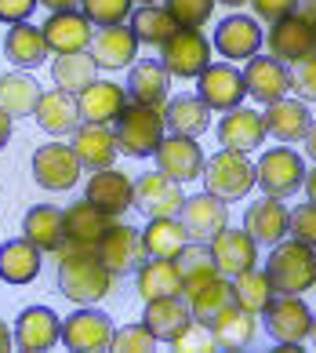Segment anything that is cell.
<instances>
[{
    "label": "cell",
    "mask_w": 316,
    "mask_h": 353,
    "mask_svg": "<svg viewBox=\"0 0 316 353\" xmlns=\"http://www.w3.org/2000/svg\"><path fill=\"white\" fill-rule=\"evenodd\" d=\"M55 277H59V295H65L70 303H81V306L98 303L113 288V273L98 259L95 248L70 244V241L59 248V273Z\"/></svg>",
    "instance_id": "obj_1"
},
{
    "label": "cell",
    "mask_w": 316,
    "mask_h": 353,
    "mask_svg": "<svg viewBox=\"0 0 316 353\" xmlns=\"http://www.w3.org/2000/svg\"><path fill=\"white\" fill-rule=\"evenodd\" d=\"M269 284L276 295H306L316 284V248L302 241H280L269 252Z\"/></svg>",
    "instance_id": "obj_2"
},
{
    "label": "cell",
    "mask_w": 316,
    "mask_h": 353,
    "mask_svg": "<svg viewBox=\"0 0 316 353\" xmlns=\"http://www.w3.org/2000/svg\"><path fill=\"white\" fill-rule=\"evenodd\" d=\"M167 132V121H164V110H153V106H142V102H127L124 113L116 117V150L127 153V157H153L156 146L164 142Z\"/></svg>",
    "instance_id": "obj_3"
},
{
    "label": "cell",
    "mask_w": 316,
    "mask_h": 353,
    "mask_svg": "<svg viewBox=\"0 0 316 353\" xmlns=\"http://www.w3.org/2000/svg\"><path fill=\"white\" fill-rule=\"evenodd\" d=\"M204 186L207 193H215L222 201H244L247 193L255 190L258 182V168L247 161V153H236V150H226L222 146L215 157L204 161Z\"/></svg>",
    "instance_id": "obj_4"
},
{
    "label": "cell",
    "mask_w": 316,
    "mask_h": 353,
    "mask_svg": "<svg viewBox=\"0 0 316 353\" xmlns=\"http://www.w3.org/2000/svg\"><path fill=\"white\" fill-rule=\"evenodd\" d=\"M30 168H33V182H36V186H44L51 193L73 190L76 182H81V172H84L81 157L73 153V146H65V142H48V146H36Z\"/></svg>",
    "instance_id": "obj_5"
},
{
    "label": "cell",
    "mask_w": 316,
    "mask_h": 353,
    "mask_svg": "<svg viewBox=\"0 0 316 353\" xmlns=\"http://www.w3.org/2000/svg\"><path fill=\"white\" fill-rule=\"evenodd\" d=\"M255 168H258V186L266 190V197L284 201V197H291V193H298L302 182H306V164H302V157L287 146L266 150Z\"/></svg>",
    "instance_id": "obj_6"
},
{
    "label": "cell",
    "mask_w": 316,
    "mask_h": 353,
    "mask_svg": "<svg viewBox=\"0 0 316 353\" xmlns=\"http://www.w3.org/2000/svg\"><path fill=\"white\" fill-rule=\"evenodd\" d=\"M196 95L207 102V110H236L244 106V95H247V84H244V73L229 66V62H211V66L196 77Z\"/></svg>",
    "instance_id": "obj_7"
},
{
    "label": "cell",
    "mask_w": 316,
    "mask_h": 353,
    "mask_svg": "<svg viewBox=\"0 0 316 353\" xmlns=\"http://www.w3.org/2000/svg\"><path fill=\"white\" fill-rule=\"evenodd\" d=\"M95 252L105 266H109L113 277H120V273H131L146 263V248H142V230L135 226H124V222H113L109 230L98 237Z\"/></svg>",
    "instance_id": "obj_8"
},
{
    "label": "cell",
    "mask_w": 316,
    "mask_h": 353,
    "mask_svg": "<svg viewBox=\"0 0 316 353\" xmlns=\"http://www.w3.org/2000/svg\"><path fill=\"white\" fill-rule=\"evenodd\" d=\"M113 321H109V313H102V310H76L70 313V317L62 321V343L70 346V350H81V353H98V350H109L113 343Z\"/></svg>",
    "instance_id": "obj_9"
},
{
    "label": "cell",
    "mask_w": 316,
    "mask_h": 353,
    "mask_svg": "<svg viewBox=\"0 0 316 353\" xmlns=\"http://www.w3.org/2000/svg\"><path fill=\"white\" fill-rule=\"evenodd\" d=\"M164 70L171 77H200L211 66V44L200 30H175V37L164 44Z\"/></svg>",
    "instance_id": "obj_10"
},
{
    "label": "cell",
    "mask_w": 316,
    "mask_h": 353,
    "mask_svg": "<svg viewBox=\"0 0 316 353\" xmlns=\"http://www.w3.org/2000/svg\"><path fill=\"white\" fill-rule=\"evenodd\" d=\"M266 44L273 51V59L280 62H298L316 51V22L309 15H287L280 22H273V30L266 33Z\"/></svg>",
    "instance_id": "obj_11"
},
{
    "label": "cell",
    "mask_w": 316,
    "mask_h": 353,
    "mask_svg": "<svg viewBox=\"0 0 316 353\" xmlns=\"http://www.w3.org/2000/svg\"><path fill=\"white\" fill-rule=\"evenodd\" d=\"M186 204L182 182H175L164 172H149L135 182V208L146 219H160V215H178Z\"/></svg>",
    "instance_id": "obj_12"
},
{
    "label": "cell",
    "mask_w": 316,
    "mask_h": 353,
    "mask_svg": "<svg viewBox=\"0 0 316 353\" xmlns=\"http://www.w3.org/2000/svg\"><path fill=\"white\" fill-rule=\"evenodd\" d=\"M313 328V310L302 303V295H280L266 306V332L273 343H302Z\"/></svg>",
    "instance_id": "obj_13"
},
{
    "label": "cell",
    "mask_w": 316,
    "mask_h": 353,
    "mask_svg": "<svg viewBox=\"0 0 316 353\" xmlns=\"http://www.w3.org/2000/svg\"><path fill=\"white\" fill-rule=\"evenodd\" d=\"M211 259H215V270L222 277H236V273L251 270L258 263V241L247 230L226 226L211 237Z\"/></svg>",
    "instance_id": "obj_14"
},
{
    "label": "cell",
    "mask_w": 316,
    "mask_h": 353,
    "mask_svg": "<svg viewBox=\"0 0 316 353\" xmlns=\"http://www.w3.org/2000/svg\"><path fill=\"white\" fill-rule=\"evenodd\" d=\"M156 168L164 175H171L175 182H189L204 175V150L196 146V139L189 135H164V142L156 146Z\"/></svg>",
    "instance_id": "obj_15"
},
{
    "label": "cell",
    "mask_w": 316,
    "mask_h": 353,
    "mask_svg": "<svg viewBox=\"0 0 316 353\" xmlns=\"http://www.w3.org/2000/svg\"><path fill=\"white\" fill-rule=\"evenodd\" d=\"M48 51L55 55H73V51H87L91 41H95V30L84 11H51V19L41 26Z\"/></svg>",
    "instance_id": "obj_16"
},
{
    "label": "cell",
    "mask_w": 316,
    "mask_h": 353,
    "mask_svg": "<svg viewBox=\"0 0 316 353\" xmlns=\"http://www.w3.org/2000/svg\"><path fill=\"white\" fill-rule=\"evenodd\" d=\"M244 84H247V95L269 106V102L284 99L291 91V70L273 55H255V59H247Z\"/></svg>",
    "instance_id": "obj_17"
},
{
    "label": "cell",
    "mask_w": 316,
    "mask_h": 353,
    "mask_svg": "<svg viewBox=\"0 0 316 353\" xmlns=\"http://www.w3.org/2000/svg\"><path fill=\"white\" fill-rule=\"evenodd\" d=\"M182 295L193 310V317L211 321L218 310H226L229 303H236L233 295V277H222V273H207V277H193V281H182Z\"/></svg>",
    "instance_id": "obj_18"
},
{
    "label": "cell",
    "mask_w": 316,
    "mask_h": 353,
    "mask_svg": "<svg viewBox=\"0 0 316 353\" xmlns=\"http://www.w3.org/2000/svg\"><path fill=\"white\" fill-rule=\"evenodd\" d=\"M84 197L102 208L105 215H120L127 212V208H135V182H131L124 172H116V168H102V172H95L87 179V190Z\"/></svg>",
    "instance_id": "obj_19"
},
{
    "label": "cell",
    "mask_w": 316,
    "mask_h": 353,
    "mask_svg": "<svg viewBox=\"0 0 316 353\" xmlns=\"http://www.w3.org/2000/svg\"><path fill=\"white\" fill-rule=\"evenodd\" d=\"M182 226L189 230V237H200V241H211L215 233H222L229 226V208L222 197H215V193H196V197H186V204H182Z\"/></svg>",
    "instance_id": "obj_20"
},
{
    "label": "cell",
    "mask_w": 316,
    "mask_h": 353,
    "mask_svg": "<svg viewBox=\"0 0 316 353\" xmlns=\"http://www.w3.org/2000/svg\"><path fill=\"white\" fill-rule=\"evenodd\" d=\"M73 153L81 157V164L87 168V172H102V168H113L116 161V135H113V128L109 124H76V132H73Z\"/></svg>",
    "instance_id": "obj_21"
},
{
    "label": "cell",
    "mask_w": 316,
    "mask_h": 353,
    "mask_svg": "<svg viewBox=\"0 0 316 353\" xmlns=\"http://www.w3.org/2000/svg\"><path fill=\"white\" fill-rule=\"evenodd\" d=\"M62 339V321L48 306H25L15 321V346L25 353L51 350Z\"/></svg>",
    "instance_id": "obj_22"
},
{
    "label": "cell",
    "mask_w": 316,
    "mask_h": 353,
    "mask_svg": "<svg viewBox=\"0 0 316 353\" xmlns=\"http://www.w3.org/2000/svg\"><path fill=\"white\" fill-rule=\"evenodd\" d=\"M262 41H266V33H262V26L247 15H229L218 22L215 30V48L222 59H255Z\"/></svg>",
    "instance_id": "obj_23"
},
{
    "label": "cell",
    "mask_w": 316,
    "mask_h": 353,
    "mask_svg": "<svg viewBox=\"0 0 316 353\" xmlns=\"http://www.w3.org/2000/svg\"><path fill=\"white\" fill-rule=\"evenodd\" d=\"M266 121L262 113L247 110V106H236V110H226V117L218 121V142L226 150H236V153H251L255 146L266 142Z\"/></svg>",
    "instance_id": "obj_24"
},
{
    "label": "cell",
    "mask_w": 316,
    "mask_h": 353,
    "mask_svg": "<svg viewBox=\"0 0 316 353\" xmlns=\"http://www.w3.org/2000/svg\"><path fill=\"white\" fill-rule=\"evenodd\" d=\"M262 121H266V132L273 139H280V142H302L309 135V128H313V113L309 106L302 99H276L266 106V113H262Z\"/></svg>",
    "instance_id": "obj_25"
},
{
    "label": "cell",
    "mask_w": 316,
    "mask_h": 353,
    "mask_svg": "<svg viewBox=\"0 0 316 353\" xmlns=\"http://www.w3.org/2000/svg\"><path fill=\"white\" fill-rule=\"evenodd\" d=\"M76 106H81V121L116 124V117H120L124 106H127V91L120 84H113V81H95L76 95Z\"/></svg>",
    "instance_id": "obj_26"
},
{
    "label": "cell",
    "mask_w": 316,
    "mask_h": 353,
    "mask_svg": "<svg viewBox=\"0 0 316 353\" xmlns=\"http://www.w3.org/2000/svg\"><path fill=\"white\" fill-rule=\"evenodd\" d=\"M244 230L251 233L258 244H280L291 230V212L280 204V197H262L247 208Z\"/></svg>",
    "instance_id": "obj_27"
},
{
    "label": "cell",
    "mask_w": 316,
    "mask_h": 353,
    "mask_svg": "<svg viewBox=\"0 0 316 353\" xmlns=\"http://www.w3.org/2000/svg\"><path fill=\"white\" fill-rule=\"evenodd\" d=\"M91 55L98 59V66L105 70H127L131 59L138 55V37L131 26H102L91 41Z\"/></svg>",
    "instance_id": "obj_28"
},
{
    "label": "cell",
    "mask_w": 316,
    "mask_h": 353,
    "mask_svg": "<svg viewBox=\"0 0 316 353\" xmlns=\"http://www.w3.org/2000/svg\"><path fill=\"white\" fill-rule=\"evenodd\" d=\"M193 321V310L186 303V295H160V299H149L146 313H142V324L160 339V343H171L186 324Z\"/></svg>",
    "instance_id": "obj_29"
},
{
    "label": "cell",
    "mask_w": 316,
    "mask_h": 353,
    "mask_svg": "<svg viewBox=\"0 0 316 353\" xmlns=\"http://www.w3.org/2000/svg\"><path fill=\"white\" fill-rule=\"evenodd\" d=\"M33 117L48 135H70L81 124V106H76L73 91L55 88V91H41V102H36Z\"/></svg>",
    "instance_id": "obj_30"
},
{
    "label": "cell",
    "mask_w": 316,
    "mask_h": 353,
    "mask_svg": "<svg viewBox=\"0 0 316 353\" xmlns=\"http://www.w3.org/2000/svg\"><path fill=\"white\" fill-rule=\"evenodd\" d=\"M167 88H171V73L164 70V62H135L127 77V99L131 102H142V106H153V110H164L167 106Z\"/></svg>",
    "instance_id": "obj_31"
},
{
    "label": "cell",
    "mask_w": 316,
    "mask_h": 353,
    "mask_svg": "<svg viewBox=\"0 0 316 353\" xmlns=\"http://www.w3.org/2000/svg\"><path fill=\"white\" fill-rule=\"evenodd\" d=\"M186 244H189V230L182 226L178 215L149 219L146 230H142V248H146L149 259H178Z\"/></svg>",
    "instance_id": "obj_32"
},
{
    "label": "cell",
    "mask_w": 316,
    "mask_h": 353,
    "mask_svg": "<svg viewBox=\"0 0 316 353\" xmlns=\"http://www.w3.org/2000/svg\"><path fill=\"white\" fill-rule=\"evenodd\" d=\"M25 241H33L41 252H59L65 244V212H59L55 204H36L22 219Z\"/></svg>",
    "instance_id": "obj_33"
},
{
    "label": "cell",
    "mask_w": 316,
    "mask_h": 353,
    "mask_svg": "<svg viewBox=\"0 0 316 353\" xmlns=\"http://www.w3.org/2000/svg\"><path fill=\"white\" fill-rule=\"evenodd\" d=\"M207 324H211V332H215V343H218L222 350H244V346L255 339V332H258L255 313L244 310L240 303H229L226 310H218Z\"/></svg>",
    "instance_id": "obj_34"
},
{
    "label": "cell",
    "mask_w": 316,
    "mask_h": 353,
    "mask_svg": "<svg viewBox=\"0 0 316 353\" xmlns=\"http://www.w3.org/2000/svg\"><path fill=\"white\" fill-rule=\"evenodd\" d=\"M135 288L146 299H160V295H182V270L178 259H149L135 270Z\"/></svg>",
    "instance_id": "obj_35"
},
{
    "label": "cell",
    "mask_w": 316,
    "mask_h": 353,
    "mask_svg": "<svg viewBox=\"0 0 316 353\" xmlns=\"http://www.w3.org/2000/svg\"><path fill=\"white\" fill-rule=\"evenodd\" d=\"M41 273V248L33 241H4L0 244V281L4 284H30Z\"/></svg>",
    "instance_id": "obj_36"
},
{
    "label": "cell",
    "mask_w": 316,
    "mask_h": 353,
    "mask_svg": "<svg viewBox=\"0 0 316 353\" xmlns=\"http://www.w3.org/2000/svg\"><path fill=\"white\" fill-rule=\"evenodd\" d=\"M48 55V41H44V30H36L30 22H15L4 37V59L11 62L15 70H33L41 66Z\"/></svg>",
    "instance_id": "obj_37"
},
{
    "label": "cell",
    "mask_w": 316,
    "mask_h": 353,
    "mask_svg": "<svg viewBox=\"0 0 316 353\" xmlns=\"http://www.w3.org/2000/svg\"><path fill=\"white\" fill-rule=\"evenodd\" d=\"M113 215H105L102 208H95L87 197L81 204H70L65 208V241L70 244H87V248H95L98 237L105 230L113 226Z\"/></svg>",
    "instance_id": "obj_38"
},
{
    "label": "cell",
    "mask_w": 316,
    "mask_h": 353,
    "mask_svg": "<svg viewBox=\"0 0 316 353\" xmlns=\"http://www.w3.org/2000/svg\"><path fill=\"white\" fill-rule=\"evenodd\" d=\"M164 121L171 128V135H204L211 128V110L200 95H178V99H167L164 106Z\"/></svg>",
    "instance_id": "obj_39"
},
{
    "label": "cell",
    "mask_w": 316,
    "mask_h": 353,
    "mask_svg": "<svg viewBox=\"0 0 316 353\" xmlns=\"http://www.w3.org/2000/svg\"><path fill=\"white\" fill-rule=\"evenodd\" d=\"M51 81H55L62 91H73L81 95L87 84L98 81V59L91 51H73V55H59L51 62Z\"/></svg>",
    "instance_id": "obj_40"
},
{
    "label": "cell",
    "mask_w": 316,
    "mask_h": 353,
    "mask_svg": "<svg viewBox=\"0 0 316 353\" xmlns=\"http://www.w3.org/2000/svg\"><path fill=\"white\" fill-rule=\"evenodd\" d=\"M41 102V88L30 73L22 70H11L0 77V110L8 117H30Z\"/></svg>",
    "instance_id": "obj_41"
},
{
    "label": "cell",
    "mask_w": 316,
    "mask_h": 353,
    "mask_svg": "<svg viewBox=\"0 0 316 353\" xmlns=\"http://www.w3.org/2000/svg\"><path fill=\"white\" fill-rule=\"evenodd\" d=\"M131 30H135L138 44H153V48H164L171 37H175L178 22L167 15V8L160 4H142L131 11Z\"/></svg>",
    "instance_id": "obj_42"
},
{
    "label": "cell",
    "mask_w": 316,
    "mask_h": 353,
    "mask_svg": "<svg viewBox=\"0 0 316 353\" xmlns=\"http://www.w3.org/2000/svg\"><path fill=\"white\" fill-rule=\"evenodd\" d=\"M233 295H236V303H240L244 310H251L255 317L258 313H266V306L273 303V284H269V273L266 270H244V273H236L233 277Z\"/></svg>",
    "instance_id": "obj_43"
},
{
    "label": "cell",
    "mask_w": 316,
    "mask_h": 353,
    "mask_svg": "<svg viewBox=\"0 0 316 353\" xmlns=\"http://www.w3.org/2000/svg\"><path fill=\"white\" fill-rule=\"evenodd\" d=\"M164 8L178 22V30H200L215 11V0H164Z\"/></svg>",
    "instance_id": "obj_44"
},
{
    "label": "cell",
    "mask_w": 316,
    "mask_h": 353,
    "mask_svg": "<svg viewBox=\"0 0 316 353\" xmlns=\"http://www.w3.org/2000/svg\"><path fill=\"white\" fill-rule=\"evenodd\" d=\"M171 350H182V353H189V350L207 353V350H218V343H215V332H211V324L200 321V317H193L186 328H182L175 339H171Z\"/></svg>",
    "instance_id": "obj_45"
},
{
    "label": "cell",
    "mask_w": 316,
    "mask_h": 353,
    "mask_svg": "<svg viewBox=\"0 0 316 353\" xmlns=\"http://www.w3.org/2000/svg\"><path fill=\"white\" fill-rule=\"evenodd\" d=\"M91 26H120L131 15V0H81Z\"/></svg>",
    "instance_id": "obj_46"
},
{
    "label": "cell",
    "mask_w": 316,
    "mask_h": 353,
    "mask_svg": "<svg viewBox=\"0 0 316 353\" xmlns=\"http://www.w3.org/2000/svg\"><path fill=\"white\" fill-rule=\"evenodd\" d=\"M156 339L146 324H127V328H116L113 332V343H109V350H116V353H149V350H156Z\"/></svg>",
    "instance_id": "obj_47"
},
{
    "label": "cell",
    "mask_w": 316,
    "mask_h": 353,
    "mask_svg": "<svg viewBox=\"0 0 316 353\" xmlns=\"http://www.w3.org/2000/svg\"><path fill=\"white\" fill-rule=\"evenodd\" d=\"M178 270H182V281H193V277H207L215 273V259H211V248H200V244H186L178 255Z\"/></svg>",
    "instance_id": "obj_48"
},
{
    "label": "cell",
    "mask_w": 316,
    "mask_h": 353,
    "mask_svg": "<svg viewBox=\"0 0 316 353\" xmlns=\"http://www.w3.org/2000/svg\"><path fill=\"white\" fill-rule=\"evenodd\" d=\"M291 91H298L302 102H316V51L295 62V70H291Z\"/></svg>",
    "instance_id": "obj_49"
},
{
    "label": "cell",
    "mask_w": 316,
    "mask_h": 353,
    "mask_svg": "<svg viewBox=\"0 0 316 353\" xmlns=\"http://www.w3.org/2000/svg\"><path fill=\"white\" fill-rule=\"evenodd\" d=\"M287 233H291L295 241L316 248V204H313V201L291 212V230H287Z\"/></svg>",
    "instance_id": "obj_50"
},
{
    "label": "cell",
    "mask_w": 316,
    "mask_h": 353,
    "mask_svg": "<svg viewBox=\"0 0 316 353\" xmlns=\"http://www.w3.org/2000/svg\"><path fill=\"white\" fill-rule=\"evenodd\" d=\"M251 4H255V15L266 22H280L298 11V0H251Z\"/></svg>",
    "instance_id": "obj_51"
},
{
    "label": "cell",
    "mask_w": 316,
    "mask_h": 353,
    "mask_svg": "<svg viewBox=\"0 0 316 353\" xmlns=\"http://www.w3.org/2000/svg\"><path fill=\"white\" fill-rule=\"evenodd\" d=\"M41 0H0V22L15 26V22H25L36 11Z\"/></svg>",
    "instance_id": "obj_52"
},
{
    "label": "cell",
    "mask_w": 316,
    "mask_h": 353,
    "mask_svg": "<svg viewBox=\"0 0 316 353\" xmlns=\"http://www.w3.org/2000/svg\"><path fill=\"white\" fill-rule=\"evenodd\" d=\"M11 121H15V117H8L4 110H0V150L11 142Z\"/></svg>",
    "instance_id": "obj_53"
},
{
    "label": "cell",
    "mask_w": 316,
    "mask_h": 353,
    "mask_svg": "<svg viewBox=\"0 0 316 353\" xmlns=\"http://www.w3.org/2000/svg\"><path fill=\"white\" fill-rule=\"evenodd\" d=\"M41 4H44L48 11H76V4H81V0H41Z\"/></svg>",
    "instance_id": "obj_54"
},
{
    "label": "cell",
    "mask_w": 316,
    "mask_h": 353,
    "mask_svg": "<svg viewBox=\"0 0 316 353\" xmlns=\"http://www.w3.org/2000/svg\"><path fill=\"white\" fill-rule=\"evenodd\" d=\"M11 346H15V332H11V328H8V324H4V321H0V353H8Z\"/></svg>",
    "instance_id": "obj_55"
},
{
    "label": "cell",
    "mask_w": 316,
    "mask_h": 353,
    "mask_svg": "<svg viewBox=\"0 0 316 353\" xmlns=\"http://www.w3.org/2000/svg\"><path fill=\"white\" fill-rule=\"evenodd\" d=\"M306 197L316 204V168H313V172H306Z\"/></svg>",
    "instance_id": "obj_56"
},
{
    "label": "cell",
    "mask_w": 316,
    "mask_h": 353,
    "mask_svg": "<svg viewBox=\"0 0 316 353\" xmlns=\"http://www.w3.org/2000/svg\"><path fill=\"white\" fill-rule=\"evenodd\" d=\"M302 142H306V153H309V157H313V161H316V124L309 128V135H306V139H302Z\"/></svg>",
    "instance_id": "obj_57"
},
{
    "label": "cell",
    "mask_w": 316,
    "mask_h": 353,
    "mask_svg": "<svg viewBox=\"0 0 316 353\" xmlns=\"http://www.w3.org/2000/svg\"><path fill=\"white\" fill-rule=\"evenodd\" d=\"M218 4H229V8H240V4H247V0H218Z\"/></svg>",
    "instance_id": "obj_58"
},
{
    "label": "cell",
    "mask_w": 316,
    "mask_h": 353,
    "mask_svg": "<svg viewBox=\"0 0 316 353\" xmlns=\"http://www.w3.org/2000/svg\"><path fill=\"white\" fill-rule=\"evenodd\" d=\"M309 339H313V343H316V313H313V328H309Z\"/></svg>",
    "instance_id": "obj_59"
},
{
    "label": "cell",
    "mask_w": 316,
    "mask_h": 353,
    "mask_svg": "<svg viewBox=\"0 0 316 353\" xmlns=\"http://www.w3.org/2000/svg\"><path fill=\"white\" fill-rule=\"evenodd\" d=\"M142 4H156V0H142Z\"/></svg>",
    "instance_id": "obj_60"
}]
</instances>
